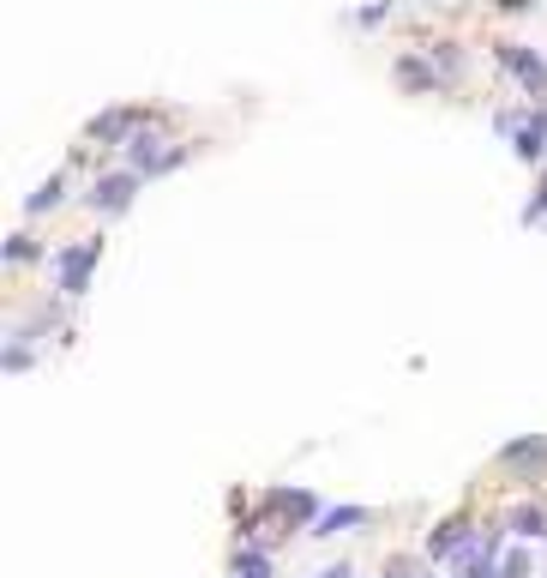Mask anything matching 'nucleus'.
<instances>
[{"label": "nucleus", "instance_id": "13", "mask_svg": "<svg viewBox=\"0 0 547 578\" xmlns=\"http://www.w3.org/2000/svg\"><path fill=\"white\" fill-rule=\"evenodd\" d=\"M0 254H7L12 265H19V259H37V242H31V235H7V247H0Z\"/></svg>", "mask_w": 547, "mask_h": 578}, {"label": "nucleus", "instance_id": "17", "mask_svg": "<svg viewBox=\"0 0 547 578\" xmlns=\"http://www.w3.org/2000/svg\"><path fill=\"white\" fill-rule=\"evenodd\" d=\"M314 578H355V567H349V560H331V567H319Z\"/></svg>", "mask_w": 547, "mask_h": 578}, {"label": "nucleus", "instance_id": "7", "mask_svg": "<svg viewBox=\"0 0 547 578\" xmlns=\"http://www.w3.org/2000/svg\"><path fill=\"white\" fill-rule=\"evenodd\" d=\"M367 507H331V512H319L314 518V537H344V530H355V525H367Z\"/></svg>", "mask_w": 547, "mask_h": 578}, {"label": "nucleus", "instance_id": "9", "mask_svg": "<svg viewBox=\"0 0 547 578\" xmlns=\"http://www.w3.org/2000/svg\"><path fill=\"white\" fill-rule=\"evenodd\" d=\"M61 199H67V182H61V169H54L49 182H42V187L31 193V199H24V217H42L49 205H61Z\"/></svg>", "mask_w": 547, "mask_h": 578}, {"label": "nucleus", "instance_id": "14", "mask_svg": "<svg viewBox=\"0 0 547 578\" xmlns=\"http://www.w3.org/2000/svg\"><path fill=\"white\" fill-rule=\"evenodd\" d=\"M524 224H529V229H536V224H547V182L536 187V199L524 205Z\"/></svg>", "mask_w": 547, "mask_h": 578}, {"label": "nucleus", "instance_id": "12", "mask_svg": "<svg viewBox=\"0 0 547 578\" xmlns=\"http://www.w3.org/2000/svg\"><path fill=\"white\" fill-rule=\"evenodd\" d=\"M235 578H271V560H265L259 548H247V555L235 560Z\"/></svg>", "mask_w": 547, "mask_h": 578}, {"label": "nucleus", "instance_id": "6", "mask_svg": "<svg viewBox=\"0 0 547 578\" xmlns=\"http://www.w3.org/2000/svg\"><path fill=\"white\" fill-rule=\"evenodd\" d=\"M511 151L524 157V163H536V157H547V109H536L524 127H511Z\"/></svg>", "mask_w": 547, "mask_h": 578}, {"label": "nucleus", "instance_id": "3", "mask_svg": "<svg viewBox=\"0 0 547 578\" xmlns=\"http://www.w3.org/2000/svg\"><path fill=\"white\" fill-rule=\"evenodd\" d=\"M476 548H481V537L469 530V518H446V525L427 537V555H434V560H469Z\"/></svg>", "mask_w": 547, "mask_h": 578}, {"label": "nucleus", "instance_id": "2", "mask_svg": "<svg viewBox=\"0 0 547 578\" xmlns=\"http://www.w3.org/2000/svg\"><path fill=\"white\" fill-rule=\"evenodd\" d=\"M494 49H499V61H506L517 79H524V91L541 102V97H547V61H541V55L529 49V42H494Z\"/></svg>", "mask_w": 547, "mask_h": 578}, {"label": "nucleus", "instance_id": "11", "mask_svg": "<svg viewBox=\"0 0 547 578\" xmlns=\"http://www.w3.org/2000/svg\"><path fill=\"white\" fill-rule=\"evenodd\" d=\"M397 79H404V85H416V91H434V85H439V72H427V67L416 61V55H404V61H397Z\"/></svg>", "mask_w": 547, "mask_h": 578}, {"label": "nucleus", "instance_id": "10", "mask_svg": "<svg viewBox=\"0 0 547 578\" xmlns=\"http://www.w3.org/2000/svg\"><path fill=\"white\" fill-rule=\"evenodd\" d=\"M499 464H547V440H511L499 452Z\"/></svg>", "mask_w": 547, "mask_h": 578}, {"label": "nucleus", "instance_id": "1", "mask_svg": "<svg viewBox=\"0 0 547 578\" xmlns=\"http://www.w3.org/2000/svg\"><path fill=\"white\" fill-rule=\"evenodd\" d=\"M97 259H102V242H97V235H84V242H67L61 254H54V284H61V295H84V290H91Z\"/></svg>", "mask_w": 547, "mask_h": 578}, {"label": "nucleus", "instance_id": "15", "mask_svg": "<svg viewBox=\"0 0 547 578\" xmlns=\"http://www.w3.org/2000/svg\"><path fill=\"white\" fill-rule=\"evenodd\" d=\"M499 578H529V555H524V548H517V555H506V560H499Z\"/></svg>", "mask_w": 547, "mask_h": 578}, {"label": "nucleus", "instance_id": "5", "mask_svg": "<svg viewBox=\"0 0 547 578\" xmlns=\"http://www.w3.org/2000/svg\"><path fill=\"white\" fill-rule=\"evenodd\" d=\"M145 121H151V109H109V115H97L84 133H91V139H102V145H127Z\"/></svg>", "mask_w": 547, "mask_h": 578}, {"label": "nucleus", "instance_id": "16", "mask_svg": "<svg viewBox=\"0 0 547 578\" xmlns=\"http://www.w3.org/2000/svg\"><path fill=\"white\" fill-rule=\"evenodd\" d=\"M391 12V0H379V7H367V12H355V25H379Z\"/></svg>", "mask_w": 547, "mask_h": 578}, {"label": "nucleus", "instance_id": "4", "mask_svg": "<svg viewBox=\"0 0 547 578\" xmlns=\"http://www.w3.org/2000/svg\"><path fill=\"white\" fill-rule=\"evenodd\" d=\"M132 187H139V175H132V169L97 175V187H91V212H102V217L127 212V205H132Z\"/></svg>", "mask_w": 547, "mask_h": 578}, {"label": "nucleus", "instance_id": "8", "mask_svg": "<svg viewBox=\"0 0 547 578\" xmlns=\"http://www.w3.org/2000/svg\"><path fill=\"white\" fill-rule=\"evenodd\" d=\"M506 530H511L517 542H547V512L541 507H517Z\"/></svg>", "mask_w": 547, "mask_h": 578}]
</instances>
